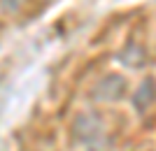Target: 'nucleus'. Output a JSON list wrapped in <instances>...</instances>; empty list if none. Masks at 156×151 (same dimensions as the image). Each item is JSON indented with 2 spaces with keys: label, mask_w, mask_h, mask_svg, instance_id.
Instances as JSON below:
<instances>
[{
  "label": "nucleus",
  "mask_w": 156,
  "mask_h": 151,
  "mask_svg": "<svg viewBox=\"0 0 156 151\" xmlns=\"http://www.w3.org/2000/svg\"><path fill=\"white\" fill-rule=\"evenodd\" d=\"M124 91V81L119 77H105L100 84L93 88V95L100 100H117Z\"/></svg>",
  "instance_id": "1"
},
{
  "label": "nucleus",
  "mask_w": 156,
  "mask_h": 151,
  "mask_svg": "<svg viewBox=\"0 0 156 151\" xmlns=\"http://www.w3.org/2000/svg\"><path fill=\"white\" fill-rule=\"evenodd\" d=\"M30 0H0V9L5 14H21Z\"/></svg>",
  "instance_id": "2"
}]
</instances>
